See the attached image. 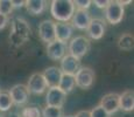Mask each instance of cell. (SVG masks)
Segmentation results:
<instances>
[{
  "label": "cell",
  "mask_w": 134,
  "mask_h": 117,
  "mask_svg": "<svg viewBox=\"0 0 134 117\" xmlns=\"http://www.w3.org/2000/svg\"><path fill=\"white\" fill-rule=\"evenodd\" d=\"M74 33V27L70 22H55V39L62 42H68Z\"/></svg>",
  "instance_id": "cell-15"
},
{
  "label": "cell",
  "mask_w": 134,
  "mask_h": 117,
  "mask_svg": "<svg viewBox=\"0 0 134 117\" xmlns=\"http://www.w3.org/2000/svg\"><path fill=\"white\" fill-rule=\"evenodd\" d=\"M68 45L65 42L55 40L47 45V55L53 61H61L62 58L66 54Z\"/></svg>",
  "instance_id": "cell-10"
},
{
  "label": "cell",
  "mask_w": 134,
  "mask_h": 117,
  "mask_svg": "<svg viewBox=\"0 0 134 117\" xmlns=\"http://www.w3.org/2000/svg\"><path fill=\"white\" fill-rule=\"evenodd\" d=\"M90 48H91L90 40L83 35H78L76 38L71 39L68 45L69 54L71 56H74V58H76L77 60H81L82 58H84L89 53Z\"/></svg>",
  "instance_id": "cell-3"
},
{
  "label": "cell",
  "mask_w": 134,
  "mask_h": 117,
  "mask_svg": "<svg viewBox=\"0 0 134 117\" xmlns=\"http://www.w3.org/2000/svg\"><path fill=\"white\" fill-rule=\"evenodd\" d=\"M38 36L47 45L55 41V22L53 20H43L38 25Z\"/></svg>",
  "instance_id": "cell-11"
},
{
  "label": "cell",
  "mask_w": 134,
  "mask_h": 117,
  "mask_svg": "<svg viewBox=\"0 0 134 117\" xmlns=\"http://www.w3.org/2000/svg\"><path fill=\"white\" fill-rule=\"evenodd\" d=\"M118 47L124 52H130L134 47V38L130 33H125V34L120 35L119 40H118Z\"/></svg>",
  "instance_id": "cell-20"
},
{
  "label": "cell",
  "mask_w": 134,
  "mask_h": 117,
  "mask_svg": "<svg viewBox=\"0 0 134 117\" xmlns=\"http://www.w3.org/2000/svg\"><path fill=\"white\" fill-rule=\"evenodd\" d=\"M11 96L12 103L18 106L25 105L29 100V91H28L27 87L25 84H15L8 91Z\"/></svg>",
  "instance_id": "cell-7"
},
{
  "label": "cell",
  "mask_w": 134,
  "mask_h": 117,
  "mask_svg": "<svg viewBox=\"0 0 134 117\" xmlns=\"http://www.w3.org/2000/svg\"><path fill=\"white\" fill-rule=\"evenodd\" d=\"M26 87H27L29 94H34V95H41L48 89V84L42 73H34L30 75Z\"/></svg>",
  "instance_id": "cell-6"
},
{
  "label": "cell",
  "mask_w": 134,
  "mask_h": 117,
  "mask_svg": "<svg viewBox=\"0 0 134 117\" xmlns=\"http://www.w3.org/2000/svg\"><path fill=\"white\" fill-rule=\"evenodd\" d=\"M63 117H75L74 115H66V116H63Z\"/></svg>",
  "instance_id": "cell-32"
},
{
  "label": "cell",
  "mask_w": 134,
  "mask_h": 117,
  "mask_svg": "<svg viewBox=\"0 0 134 117\" xmlns=\"http://www.w3.org/2000/svg\"><path fill=\"white\" fill-rule=\"evenodd\" d=\"M90 116L91 117H111L99 104L97 106H94V108L90 111Z\"/></svg>",
  "instance_id": "cell-25"
},
{
  "label": "cell",
  "mask_w": 134,
  "mask_h": 117,
  "mask_svg": "<svg viewBox=\"0 0 134 117\" xmlns=\"http://www.w3.org/2000/svg\"><path fill=\"white\" fill-rule=\"evenodd\" d=\"M100 106L111 116L119 110V94L109 93L100 100Z\"/></svg>",
  "instance_id": "cell-13"
},
{
  "label": "cell",
  "mask_w": 134,
  "mask_h": 117,
  "mask_svg": "<svg viewBox=\"0 0 134 117\" xmlns=\"http://www.w3.org/2000/svg\"><path fill=\"white\" fill-rule=\"evenodd\" d=\"M32 29L28 22L22 18H15L12 21V29L9 34V42L13 47L24 46L30 39Z\"/></svg>",
  "instance_id": "cell-1"
},
{
  "label": "cell",
  "mask_w": 134,
  "mask_h": 117,
  "mask_svg": "<svg viewBox=\"0 0 134 117\" xmlns=\"http://www.w3.org/2000/svg\"><path fill=\"white\" fill-rule=\"evenodd\" d=\"M13 103L8 91H0V111L6 113L12 108Z\"/></svg>",
  "instance_id": "cell-21"
},
{
  "label": "cell",
  "mask_w": 134,
  "mask_h": 117,
  "mask_svg": "<svg viewBox=\"0 0 134 117\" xmlns=\"http://www.w3.org/2000/svg\"><path fill=\"white\" fill-rule=\"evenodd\" d=\"M57 87L60 88L65 95H68V94H70L74 90V88L76 87V84H75V77L71 76V75L62 74V77H61L60 83H58Z\"/></svg>",
  "instance_id": "cell-19"
},
{
  "label": "cell",
  "mask_w": 134,
  "mask_h": 117,
  "mask_svg": "<svg viewBox=\"0 0 134 117\" xmlns=\"http://www.w3.org/2000/svg\"><path fill=\"white\" fill-rule=\"evenodd\" d=\"M106 32V21L99 18L91 19L90 25L86 29L87 36L92 40H100Z\"/></svg>",
  "instance_id": "cell-9"
},
{
  "label": "cell",
  "mask_w": 134,
  "mask_h": 117,
  "mask_svg": "<svg viewBox=\"0 0 134 117\" xmlns=\"http://www.w3.org/2000/svg\"><path fill=\"white\" fill-rule=\"evenodd\" d=\"M119 109L122 111H133L134 109V93L133 90H125L119 95Z\"/></svg>",
  "instance_id": "cell-17"
},
{
  "label": "cell",
  "mask_w": 134,
  "mask_h": 117,
  "mask_svg": "<svg viewBox=\"0 0 134 117\" xmlns=\"http://www.w3.org/2000/svg\"><path fill=\"white\" fill-rule=\"evenodd\" d=\"M92 4L96 5L98 8L105 9L107 6V4H109V1H107V0H94V1H92Z\"/></svg>",
  "instance_id": "cell-27"
},
{
  "label": "cell",
  "mask_w": 134,
  "mask_h": 117,
  "mask_svg": "<svg viewBox=\"0 0 134 117\" xmlns=\"http://www.w3.org/2000/svg\"><path fill=\"white\" fill-rule=\"evenodd\" d=\"M125 15V8L119 1H109L105 8V19L111 25H118L122 21Z\"/></svg>",
  "instance_id": "cell-5"
},
{
  "label": "cell",
  "mask_w": 134,
  "mask_h": 117,
  "mask_svg": "<svg viewBox=\"0 0 134 117\" xmlns=\"http://www.w3.org/2000/svg\"><path fill=\"white\" fill-rule=\"evenodd\" d=\"M81 68V60H77L76 58L71 56L70 54H65L61 60V72L62 74L71 75L75 76L78 69Z\"/></svg>",
  "instance_id": "cell-12"
},
{
  "label": "cell",
  "mask_w": 134,
  "mask_h": 117,
  "mask_svg": "<svg viewBox=\"0 0 134 117\" xmlns=\"http://www.w3.org/2000/svg\"><path fill=\"white\" fill-rule=\"evenodd\" d=\"M91 15L87 11H83V9H76L71 18V25L74 28L81 30H86L87 27L91 21Z\"/></svg>",
  "instance_id": "cell-14"
},
{
  "label": "cell",
  "mask_w": 134,
  "mask_h": 117,
  "mask_svg": "<svg viewBox=\"0 0 134 117\" xmlns=\"http://www.w3.org/2000/svg\"><path fill=\"white\" fill-rule=\"evenodd\" d=\"M66 95L58 87H49L47 95H46V103L49 106L62 108L65 103Z\"/></svg>",
  "instance_id": "cell-8"
},
{
  "label": "cell",
  "mask_w": 134,
  "mask_h": 117,
  "mask_svg": "<svg viewBox=\"0 0 134 117\" xmlns=\"http://www.w3.org/2000/svg\"><path fill=\"white\" fill-rule=\"evenodd\" d=\"M46 6L47 2L44 0H28L25 2V7L32 15H41L44 12Z\"/></svg>",
  "instance_id": "cell-18"
},
{
  "label": "cell",
  "mask_w": 134,
  "mask_h": 117,
  "mask_svg": "<svg viewBox=\"0 0 134 117\" xmlns=\"http://www.w3.org/2000/svg\"><path fill=\"white\" fill-rule=\"evenodd\" d=\"M41 115L42 117H63V110L62 108L47 105L43 109V111H41Z\"/></svg>",
  "instance_id": "cell-22"
},
{
  "label": "cell",
  "mask_w": 134,
  "mask_h": 117,
  "mask_svg": "<svg viewBox=\"0 0 134 117\" xmlns=\"http://www.w3.org/2000/svg\"><path fill=\"white\" fill-rule=\"evenodd\" d=\"M74 5L75 7H77V9L87 11L92 5V1H90V0H76V1H74Z\"/></svg>",
  "instance_id": "cell-26"
},
{
  "label": "cell",
  "mask_w": 134,
  "mask_h": 117,
  "mask_svg": "<svg viewBox=\"0 0 134 117\" xmlns=\"http://www.w3.org/2000/svg\"><path fill=\"white\" fill-rule=\"evenodd\" d=\"M25 2L24 0H12V6H13V9L14 8H21V7L25 6Z\"/></svg>",
  "instance_id": "cell-29"
},
{
  "label": "cell",
  "mask_w": 134,
  "mask_h": 117,
  "mask_svg": "<svg viewBox=\"0 0 134 117\" xmlns=\"http://www.w3.org/2000/svg\"><path fill=\"white\" fill-rule=\"evenodd\" d=\"M21 117H42L41 110L37 106H26L21 111Z\"/></svg>",
  "instance_id": "cell-23"
},
{
  "label": "cell",
  "mask_w": 134,
  "mask_h": 117,
  "mask_svg": "<svg viewBox=\"0 0 134 117\" xmlns=\"http://www.w3.org/2000/svg\"><path fill=\"white\" fill-rule=\"evenodd\" d=\"M8 17H6V15H2L0 14V30H2L5 27L7 26V23H8Z\"/></svg>",
  "instance_id": "cell-28"
},
{
  "label": "cell",
  "mask_w": 134,
  "mask_h": 117,
  "mask_svg": "<svg viewBox=\"0 0 134 117\" xmlns=\"http://www.w3.org/2000/svg\"><path fill=\"white\" fill-rule=\"evenodd\" d=\"M5 117H21V115H20L19 113H15V111H12V113L7 114Z\"/></svg>",
  "instance_id": "cell-31"
},
{
  "label": "cell",
  "mask_w": 134,
  "mask_h": 117,
  "mask_svg": "<svg viewBox=\"0 0 134 117\" xmlns=\"http://www.w3.org/2000/svg\"><path fill=\"white\" fill-rule=\"evenodd\" d=\"M74 116L75 117H91L90 116V111L89 110H81Z\"/></svg>",
  "instance_id": "cell-30"
},
{
  "label": "cell",
  "mask_w": 134,
  "mask_h": 117,
  "mask_svg": "<svg viewBox=\"0 0 134 117\" xmlns=\"http://www.w3.org/2000/svg\"><path fill=\"white\" fill-rule=\"evenodd\" d=\"M43 77H44L46 82L48 84V88L49 87H57L58 83H60V80L62 77V72L58 67H55V66H51V67H48L43 70L42 73Z\"/></svg>",
  "instance_id": "cell-16"
},
{
  "label": "cell",
  "mask_w": 134,
  "mask_h": 117,
  "mask_svg": "<svg viewBox=\"0 0 134 117\" xmlns=\"http://www.w3.org/2000/svg\"><path fill=\"white\" fill-rule=\"evenodd\" d=\"M75 84L82 90H87L93 85L96 74L94 70L89 67H81L78 72L75 74Z\"/></svg>",
  "instance_id": "cell-4"
},
{
  "label": "cell",
  "mask_w": 134,
  "mask_h": 117,
  "mask_svg": "<svg viewBox=\"0 0 134 117\" xmlns=\"http://www.w3.org/2000/svg\"><path fill=\"white\" fill-rule=\"evenodd\" d=\"M13 11L12 0H0V14L8 17Z\"/></svg>",
  "instance_id": "cell-24"
},
{
  "label": "cell",
  "mask_w": 134,
  "mask_h": 117,
  "mask_svg": "<svg viewBox=\"0 0 134 117\" xmlns=\"http://www.w3.org/2000/svg\"><path fill=\"white\" fill-rule=\"evenodd\" d=\"M76 7L71 0H53L50 5V13L58 22H69L72 18Z\"/></svg>",
  "instance_id": "cell-2"
}]
</instances>
